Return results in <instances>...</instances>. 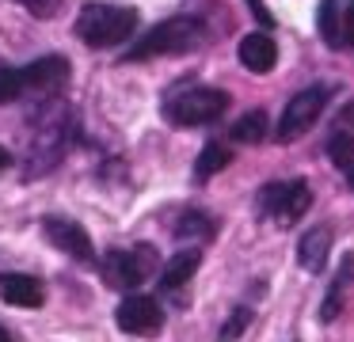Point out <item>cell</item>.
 <instances>
[{
	"label": "cell",
	"instance_id": "cell-21",
	"mask_svg": "<svg viewBox=\"0 0 354 342\" xmlns=\"http://www.w3.org/2000/svg\"><path fill=\"white\" fill-rule=\"evenodd\" d=\"M248 323H252V308H248V304L232 308V312H229V319L221 323V331H217V342H236L240 334L248 331Z\"/></svg>",
	"mask_w": 354,
	"mask_h": 342
},
{
	"label": "cell",
	"instance_id": "cell-16",
	"mask_svg": "<svg viewBox=\"0 0 354 342\" xmlns=\"http://www.w3.org/2000/svg\"><path fill=\"white\" fill-rule=\"evenodd\" d=\"M351 281H354V255H346L343 263H339V270H335V278H331V285H328V293H324V301H320V323H331V319L343 312Z\"/></svg>",
	"mask_w": 354,
	"mask_h": 342
},
{
	"label": "cell",
	"instance_id": "cell-1",
	"mask_svg": "<svg viewBox=\"0 0 354 342\" xmlns=\"http://www.w3.org/2000/svg\"><path fill=\"white\" fill-rule=\"evenodd\" d=\"M80 137L77 114L69 103L62 99H46L31 118V137H27V160H24V175L39 179V175L54 171L65 156H69L73 141Z\"/></svg>",
	"mask_w": 354,
	"mask_h": 342
},
{
	"label": "cell",
	"instance_id": "cell-26",
	"mask_svg": "<svg viewBox=\"0 0 354 342\" xmlns=\"http://www.w3.org/2000/svg\"><path fill=\"white\" fill-rule=\"evenodd\" d=\"M0 342H16V339H12V334L4 331V327H0Z\"/></svg>",
	"mask_w": 354,
	"mask_h": 342
},
{
	"label": "cell",
	"instance_id": "cell-17",
	"mask_svg": "<svg viewBox=\"0 0 354 342\" xmlns=\"http://www.w3.org/2000/svg\"><path fill=\"white\" fill-rule=\"evenodd\" d=\"M229 160H232V152L225 141H206L198 160H194V182H209L221 167H229Z\"/></svg>",
	"mask_w": 354,
	"mask_h": 342
},
{
	"label": "cell",
	"instance_id": "cell-6",
	"mask_svg": "<svg viewBox=\"0 0 354 342\" xmlns=\"http://www.w3.org/2000/svg\"><path fill=\"white\" fill-rule=\"evenodd\" d=\"M308 205H313V190H308L305 179H274L267 187H259V194H255V213L263 220H274L278 228L297 225L308 213Z\"/></svg>",
	"mask_w": 354,
	"mask_h": 342
},
{
	"label": "cell",
	"instance_id": "cell-11",
	"mask_svg": "<svg viewBox=\"0 0 354 342\" xmlns=\"http://www.w3.org/2000/svg\"><path fill=\"white\" fill-rule=\"evenodd\" d=\"M42 232H46V240L54 243L57 251H65V255H73L77 263H95V251H92V236L84 232V228L77 225V220L69 217H57V213H50V217H42Z\"/></svg>",
	"mask_w": 354,
	"mask_h": 342
},
{
	"label": "cell",
	"instance_id": "cell-14",
	"mask_svg": "<svg viewBox=\"0 0 354 342\" xmlns=\"http://www.w3.org/2000/svg\"><path fill=\"white\" fill-rule=\"evenodd\" d=\"M328 255H331V228L328 225L308 228L297 240V263L305 274H324L328 270Z\"/></svg>",
	"mask_w": 354,
	"mask_h": 342
},
{
	"label": "cell",
	"instance_id": "cell-20",
	"mask_svg": "<svg viewBox=\"0 0 354 342\" xmlns=\"http://www.w3.org/2000/svg\"><path fill=\"white\" fill-rule=\"evenodd\" d=\"M328 156H331V164H335L339 171H346V167L354 164V133H346V129L331 133L328 137Z\"/></svg>",
	"mask_w": 354,
	"mask_h": 342
},
{
	"label": "cell",
	"instance_id": "cell-2",
	"mask_svg": "<svg viewBox=\"0 0 354 342\" xmlns=\"http://www.w3.org/2000/svg\"><path fill=\"white\" fill-rule=\"evenodd\" d=\"M69 57L65 53H46L31 65H0V103H19L24 95H46L54 99L69 84Z\"/></svg>",
	"mask_w": 354,
	"mask_h": 342
},
{
	"label": "cell",
	"instance_id": "cell-15",
	"mask_svg": "<svg viewBox=\"0 0 354 342\" xmlns=\"http://www.w3.org/2000/svg\"><path fill=\"white\" fill-rule=\"evenodd\" d=\"M198 263H202L198 247H187V251H179V255H171L168 263H164V270H160V293H176V289H183L187 281L198 274Z\"/></svg>",
	"mask_w": 354,
	"mask_h": 342
},
{
	"label": "cell",
	"instance_id": "cell-25",
	"mask_svg": "<svg viewBox=\"0 0 354 342\" xmlns=\"http://www.w3.org/2000/svg\"><path fill=\"white\" fill-rule=\"evenodd\" d=\"M343 179H346V187L354 190V164H351V167H346V171H343Z\"/></svg>",
	"mask_w": 354,
	"mask_h": 342
},
{
	"label": "cell",
	"instance_id": "cell-18",
	"mask_svg": "<svg viewBox=\"0 0 354 342\" xmlns=\"http://www.w3.org/2000/svg\"><path fill=\"white\" fill-rule=\"evenodd\" d=\"M214 232H217V220L209 217V213H202V209H183L179 213V220H176V240H214Z\"/></svg>",
	"mask_w": 354,
	"mask_h": 342
},
{
	"label": "cell",
	"instance_id": "cell-19",
	"mask_svg": "<svg viewBox=\"0 0 354 342\" xmlns=\"http://www.w3.org/2000/svg\"><path fill=\"white\" fill-rule=\"evenodd\" d=\"M229 137L240 141V144H259L263 137H267V114L263 111H244L236 122H232Z\"/></svg>",
	"mask_w": 354,
	"mask_h": 342
},
{
	"label": "cell",
	"instance_id": "cell-13",
	"mask_svg": "<svg viewBox=\"0 0 354 342\" xmlns=\"http://www.w3.org/2000/svg\"><path fill=\"white\" fill-rule=\"evenodd\" d=\"M0 301L12 308H42L46 289L31 274H0Z\"/></svg>",
	"mask_w": 354,
	"mask_h": 342
},
{
	"label": "cell",
	"instance_id": "cell-4",
	"mask_svg": "<svg viewBox=\"0 0 354 342\" xmlns=\"http://www.w3.org/2000/svg\"><path fill=\"white\" fill-rule=\"evenodd\" d=\"M225 111H229V91L209 88V84H176L160 103L164 122H171V126H179V129L209 126V122H217Z\"/></svg>",
	"mask_w": 354,
	"mask_h": 342
},
{
	"label": "cell",
	"instance_id": "cell-7",
	"mask_svg": "<svg viewBox=\"0 0 354 342\" xmlns=\"http://www.w3.org/2000/svg\"><path fill=\"white\" fill-rule=\"evenodd\" d=\"M160 270V255H156L153 243H138V247H115L103 255L100 263V274L103 281H107L111 289H122V293H130V289L145 285L153 274Z\"/></svg>",
	"mask_w": 354,
	"mask_h": 342
},
{
	"label": "cell",
	"instance_id": "cell-5",
	"mask_svg": "<svg viewBox=\"0 0 354 342\" xmlns=\"http://www.w3.org/2000/svg\"><path fill=\"white\" fill-rule=\"evenodd\" d=\"M141 15L138 8H122V4H103V0H92V4L80 8L77 15V38L92 50H111V46H122L133 38Z\"/></svg>",
	"mask_w": 354,
	"mask_h": 342
},
{
	"label": "cell",
	"instance_id": "cell-24",
	"mask_svg": "<svg viewBox=\"0 0 354 342\" xmlns=\"http://www.w3.org/2000/svg\"><path fill=\"white\" fill-rule=\"evenodd\" d=\"M12 160H16V156H12V152L4 149V144H0V171H4V167H12Z\"/></svg>",
	"mask_w": 354,
	"mask_h": 342
},
{
	"label": "cell",
	"instance_id": "cell-23",
	"mask_svg": "<svg viewBox=\"0 0 354 342\" xmlns=\"http://www.w3.org/2000/svg\"><path fill=\"white\" fill-rule=\"evenodd\" d=\"M248 8H252V15L263 23V27H274V19H270V12H267V4H263V0H248Z\"/></svg>",
	"mask_w": 354,
	"mask_h": 342
},
{
	"label": "cell",
	"instance_id": "cell-12",
	"mask_svg": "<svg viewBox=\"0 0 354 342\" xmlns=\"http://www.w3.org/2000/svg\"><path fill=\"white\" fill-rule=\"evenodd\" d=\"M236 57H240V65H244L248 73L263 76V73H270V68L278 65V46H274V38H270L267 30H252V35L240 38Z\"/></svg>",
	"mask_w": 354,
	"mask_h": 342
},
{
	"label": "cell",
	"instance_id": "cell-3",
	"mask_svg": "<svg viewBox=\"0 0 354 342\" xmlns=\"http://www.w3.org/2000/svg\"><path fill=\"white\" fill-rule=\"evenodd\" d=\"M209 27L202 15H171L160 19L153 30L138 38L130 50L122 53V61H149V57H168V53H194L198 46H206Z\"/></svg>",
	"mask_w": 354,
	"mask_h": 342
},
{
	"label": "cell",
	"instance_id": "cell-22",
	"mask_svg": "<svg viewBox=\"0 0 354 342\" xmlns=\"http://www.w3.org/2000/svg\"><path fill=\"white\" fill-rule=\"evenodd\" d=\"M19 8H27V12L35 15V19H50V15H57V8H62V0H16Z\"/></svg>",
	"mask_w": 354,
	"mask_h": 342
},
{
	"label": "cell",
	"instance_id": "cell-8",
	"mask_svg": "<svg viewBox=\"0 0 354 342\" xmlns=\"http://www.w3.org/2000/svg\"><path fill=\"white\" fill-rule=\"evenodd\" d=\"M331 91H335L331 84H308V88H301L297 95H290V103H286L282 118H278V129H274L278 141H282V144L301 141V137H305L308 129L320 122V114L328 111Z\"/></svg>",
	"mask_w": 354,
	"mask_h": 342
},
{
	"label": "cell",
	"instance_id": "cell-10",
	"mask_svg": "<svg viewBox=\"0 0 354 342\" xmlns=\"http://www.w3.org/2000/svg\"><path fill=\"white\" fill-rule=\"evenodd\" d=\"M316 30L331 50L354 46V0H320L316 8Z\"/></svg>",
	"mask_w": 354,
	"mask_h": 342
},
{
	"label": "cell",
	"instance_id": "cell-9",
	"mask_svg": "<svg viewBox=\"0 0 354 342\" xmlns=\"http://www.w3.org/2000/svg\"><path fill=\"white\" fill-rule=\"evenodd\" d=\"M115 323L122 327L126 334L153 339L164 327V308H160V301L149 296V293H130V296H122V304L115 308Z\"/></svg>",
	"mask_w": 354,
	"mask_h": 342
}]
</instances>
